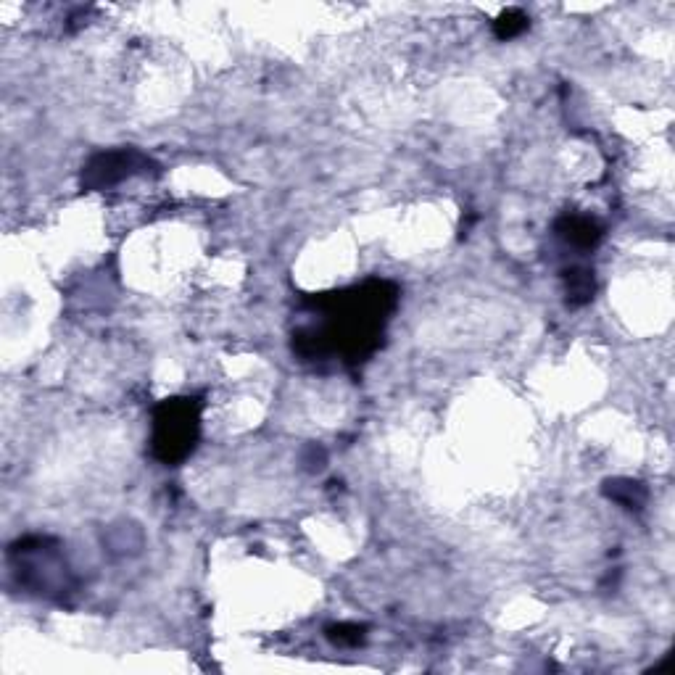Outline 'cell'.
Masks as SVG:
<instances>
[{"mask_svg": "<svg viewBox=\"0 0 675 675\" xmlns=\"http://www.w3.org/2000/svg\"><path fill=\"white\" fill-rule=\"evenodd\" d=\"M396 306V283L378 277L346 291L306 298L301 309L309 322L293 333V351L304 362L338 359L346 367H359L380 349Z\"/></svg>", "mask_w": 675, "mask_h": 675, "instance_id": "6da1fadb", "label": "cell"}, {"mask_svg": "<svg viewBox=\"0 0 675 675\" xmlns=\"http://www.w3.org/2000/svg\"><path fill=\"white\" fill-rule=\"evenodd\" d=\"M201 438V399L172 396L153 409L151 454L161 465L175 467L196 451Z\"/></svg>", "mask_w": 675, "mask_h": 675, "instance_id": "7a4b0ae2", "label": "cell"}, {"mask_svg": "<svg viewBox=\"0 0 675 675\" xmlns=\"http://www.w3.org/2000/svg\"><path fill=\"white\" fill-rule=\"evenodd\" d=\"M153 167V161L146 153L135 151V148H119V151L98 153L88 161V167L82 172V188L88 190H103L119 182L130 180L132 175L148 172Z\"/></svg>", "mask_w": 675, "mask_h": 675, "instance_id": "3957f363", "label": "cell"}, {"mask_svg": "<svg viewBox=\"0 0 675 675\" xmlns=\"http://www.w3.org/2000/svg\"><path fill=\"white\" fill-rule=\"evenodd\" d=\"M554 233L559 240H565L567 246L578 248V251H591L604 238V227L586 214H565L557 219Z\"/></svg>", "mask_w": 675, "mask_h": 675, "instance_id": "277c9868", "label": "cell"}, {"mask_svg": "<svg viewBox=\"0 0 675 675\" xmlns=\"http://www.w3.org/2000/svg\"><path fill=\"white\" fill-rule=\"evenodd\" d=\"M604 496L615 501V504H620L623 509H628V512H641L646 499H649V491H646L641 480L615 478L604 483Z\"/></svg>", "mask_w": 675, "mask_h": 675, "instance_id": "5b68a950", "label": "cell"}, {"mask_svg": "<svg viewBox=\"0 0 675 675\" xmlns=\"http://www.w3.org/2000/svg\"><path fill=\"white\" fill-rule=\"evenodd\" d=\"M562 280H565V296L570 306H583L588 304L596 293L594 272L588 267H570L562 272Z\"/></svg>", "mask_w": 675, "mask_h": 675, "instance_id": "8992f818", "label": "cell"}, {"mask_svg": "<svg viewBox=\"0 0 675 675\" xmlns=\"http://www.w3.org/2000/svg\"><path fill=\"white\" fill-rule=\"evenodd\" d=\"M528 27L530 19L525 11H520V8H507V11H501L499 19L494 22V35L499 37V40H512V37L523 35Z\"/></svg>", "mask_w": 675, "mask_h": 675, "instance_id": "52a82bcc", "label": "cell"}, {"mask_svg": "<svg viewBox=\"0 0 675 675\" xmlns=\"http://www.w3.org/2000/svg\"><path fill=\"white\" fill-rule=\"evenodd\" d=\"M325 636L333 641L335 646H359V644H364V639H367V628H364V625H356V623L327 625Z\"/></svg>", "mask_w": 675, "mask_h": 675, "instance_id": "ba28073f", "label": "cell"}]
</instances>
